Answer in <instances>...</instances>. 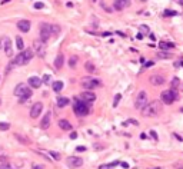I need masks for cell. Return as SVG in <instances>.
I'll list each match as a JSON object with an SVG mask.
<instances>
[{
	"label": "cell",
	"instance_id": "32",
	"mask_svg": "<svg viewBox=\"0 0 183 169\" xmlns=\"http://www.w3.org/2000/svg\"><path fill=\"white\" fill-rule=\"evenodd\" d=\"M163 14H165V16H167V17H172V16H178V13H176L175 10H169V9H167V10H165V13H163Z\"/></svg>",
	"mask_w": 183,
	"mask_h": 169
},
{
	"label": "cell",
	"instance_id": "8",
	"mask_svg": "<svg viewBox=\"0 0 183 169\" xmlns=\"http://www.w3.org/2000/svg\"><path fill=\"white\" fill-rule=\"evenodd\" d=\"M33 49H35V50H33L35 55L43 57L44 53H46V42H43V40H36L35 44H33Z\"/></svg>",
	"mask_w": 183,
	"mask_h": 169
},
{
	"label": "cell",
	"instance_id": "6",
	"mask_svg": "<svg viewBox=\"0 0 183 169\" xmlns=\"http://www.w3.org/2000/svg\"><path fill=\"white\" fill-rule=\"evenodd\" d=\"M146 105H147V93L145 90H142V92L137 93V96L135 99V108L139 109V110H142Z\"/></svg>",
	"mask_w": 183,
	"mask_h": 169
},
{
	"label": "cell",
	"instance_id": "13",
	"mask_svg": "<svg viewBox=\"0 0 183 169\" xmlns=\"http://www.w3.org/2000/svg\"><path fill=\"white\" fill-rule=\"evenodd\" d=\"M149 82L153 84V86H162V84L165 83V78L162 75H152L149 78Z\"/></svg>",
	"mask_w": 183,
	"mask_h": 169
},
{
	"label": "cell",
	"instance_id": "7",
	"mask_svg": "<svg viewBox=\"0 0 183 169\" xmlns=\"http://www.w3.org/2000/svg\"><path fill=\"white\" fill-rule=\"evenodd\" d=\"M50 36H52V25L41 23V25H40V40L47 42Z\"/></svg>",
	"mask_w": 183,
	"mask_h": 169
},
{
	"label": "cell",
	"instance_id": "36",
	"mask_svg": "<svg viewBox=\"0 0 183 169\" xmlns=\"http://www.w3.org/2000/svg\"><path fill=\"white\" fill-rule=\"evenodd\" d=\"M49 153L52 155V158H53V159H56V161H59V159H60V155H59L57 152H53V151H52V152H49Z\"/></svg>",
	"mask_w": 183,
	"mask_h": 169
},
{
	"label": "cell",
	"instance_id": "11",
	"mask_svg": "<svg viewBox=\"0 0 183 169\" xmlns=\"http://www.w3.org/2000/svg\"><path fill=\"white\" fill-rule=\"evenodd\" d=\"M79 100L86 102V103H92V102L96 100V95L92 90H86V92H83V93L79 95Z\"/></svg>",
	"mask_w": 183,
	"mask_h": 169
},
{
	"label": "cell",
	"instance_id": "20",
	"mask_svg": "<svg viewBox=\"0 0 183 169\" xmlns=\"http://www.w3.org/2000/svg\"><path fill=\"white\" fill-rule=\"evenodd\" d=\"M59 127L62 130H72V123L69 121H66V119H60L59 121Z\"/></svg>",
	"mask_w": 183,
	"mask_h": 169
},
{
	"label": "cell",
	"instance_id": "5",
	"mask_svg": "<svg viewBox=\"0 0 183 169\" xmlns=\"http://www.w3.org/2000/svg\"><path fill=\"white\" fill-rule=\"evenodd\" d=\"M160 99H162V102H163L165 105H172V103L178 99V93H176L173 89H169V90L162 92Z\"/></svg>",
	"mask_w": 183,
	"mask_h": 169
},
{
	"label": "cell",
	"instance_id": "46",
	"mask_svg": "<svg viewBox=\"0 0 183 169\" xmlns=\"http://www.w3.org/2000/svg\"><path fill=\"white\" fill-rule=\"evenodd\" d=\"M142 37H143V35H142V33H137V36H136V39H139V40H140Z\"/></svg>",
	"mask_w": 183,
	"mask_h": 169
},
{
	"label": "cell",
	"instance_id": "42",
	"mask_svg": "<svg viewBox=\"0 0 183 169\" xmlns=\"http://www.w3.org/2000/svg\"><path fill=\"white\" fill-rule=\"evenodd\" d=\"M76 151H77V152H84V151H86V148H84V146H77V148H76Z\"/></svg>",
	"mask_w": 183,
	"mask_h": 169
},
{
	"label": "cell",
	"instance_id": "19",
	"mask_svg": "<svg viewBox=\"0 0 183 169\" xmlns=\"http://www.w3.org/2000/svg\"><path fill=\"white\" fill-rule=\"evenodd\" d=\"M50 116H52V113H50V112H47V113L43 116L41 123H40V126L43 127V129H47V127L50 126Z\"/></svg>",
	"mask_w": 183,
	"mask_h": 169
},
{
	"label": "cell",
	"instance_id": "41",
	"mask_svg": "<svg viewBox=\"0 0 183 169\" xmlns=\"http://www.w3.org/2000/svg\"><path fill=\"white\" fill-rule=\"evenodd\" d=\"M49 80H50V76H49V75H44V76H43V82H44V83H47Z\"/></svg>",
	"mask_w": 183,
	"mask_h": 169
},
{
	"label": "cell",
	"instance_id": "39",
	"mask_svg": "<svg viewBox=\"0 0 183 169\" xmlns=\"http://www.w3.org/2000/svg\"><path fill=\"white\" fill-rule=\"evenodd\" d=\"M0 169H12V165H9V164H3V165H0Z\"/></svg>",
	"mask_w": 183,
	"mask_h": 169
},
{
	"label": "cell",
	"instance_id": "23",
	"mask_svg": "<svg viewBox=\"0 0 183 169\" xmlns=\"http://www.w3.org/2000/svg\"><path fill=\"white\" fill-rule=\"evenodd\" d=\"M159 47H160V50H167V49H172V47H175V44H173V43L160 42V43H159Z\"/></svg>",
	"mask_w": 183,
	"mask_h": 169
},
{
	"label": "cell",
	"instance_id": "12",
	"mask_svg": "<svg viewBox=\"0 0 183 169\" xmlns=\"http://www.w3.org/2000/svg\"><path fill=\"white\" fill-rule=\"evenodd\" d=\"M41 109H43V103H41V102H37V103H35V105L32 106V109H30V116H32L33 119H36L37 116L40 115Z\"/></svg>",
	"mask_w": 183,
	"mask_h": 169
},
{
	"label": "cell",
	"instance_id": "27",
	"mask_svg": "<svg viewBox=\"0 0 183 169\" xmlns=\"http://www.w3.org/2000/svg\"><path fill=\"white\" fill-rule=\"evenodd\" d=\"M16 138H17V139H19V140L22 142V143H24V145H29V143H30V140H29V139H27L26 136H22V135L16 133Z\"/></svg>",
	"mask_w": 183,
	"mask_h": 169
},
{
	"label": "cell",
	"instance_id": "40",
	"mask_svg": "<svg viewBox=\"0 0 183 169\" xmlns=\"http://www.w3.org/2000/svg\"><path fill=\"white\" fill-rule=\"evenodd\" d=\"M178 84H179V79H176V78H175V79L172 80V87H176Z\"/></svg>",
	"mask_w": 183,
	"mask_h": 169
},
{
	"label": "cell",
	"instance_id": "16",
	"mask_svg": "<svg viewBox=\"0 0 183 169\" xmlns=\"http://www.w3.org/2000/svg\"><path fill=\"white\" fill-rule=\"evenodd\" d=\"M29 84H30V87L39 89L41 86V79L37 78V76H32V78H29Z\"/></svg>",
	"mask_w": 183,
	"mask_h": 169
},
{
	"label": "cell",
	"instance_id": "28",
	"mask_svg": "<svg viewBox=\"0 0 183 169\" xmlns=\"http://www.w3.org/2000/svg\"><path fill=\"white\" fill-rule=\"evenodd\" d=\"M116 165H119V162H112V164H107V165H102V166H99V169H113Z\"/></svg>",
	"mask_w": 183,
	"mask_h": 169
},
{
	"label": "cell",
	"instance_id": "21",
	"mask_svg": "<svg viewBox=\"0 0 183 169\" xmlns=\"http://www.w3.org/2000/svg\"><path fill=\"white\" fill-rule=\"evenodd\" d=\"M70 103L69 97H65V96H57V108H65Z\"/></svg>",
	"mask_w": 183,
	"mask_h": 169
},
{
	"label": "cell",
	"instance_id": "47",
	"mask_svg": "<svg viewBox=\"0 0 183 169\" xmlns=\"http://www.w3.org/2000/svg\"><path fill=\"white\" fill-rule=\"evenodd\" d=\"M129 122H130V123H133V125H139V123H137L136 121H133V119H129Z\"/></svg>",
	"mask_w": 183,
	"mask_h": 169
},
{
	"label": "cell",
	"instance_id": "2",
	"mask_svg": "<svg viewBox=\"0 0 183 169\" xmlns=\"http://www.w3.org/2000/svg\"><path fill=\"white\" fill-rule=\"evenodd\" d=\"M14 96H17L20 102H26V100H29L32 97V90H30V87L27 84L19 83L16 86V89H14Z\"/></svg>",
	"mask_w": 183,
	"mask_h": 169
},
{
	"label": "cell",
	"instance_id": "52",
	"mask_svg": "<svg viewBox=\"0 0 183 169\" xmlns=\"http://www.w3.org/2000/svg\"><path fill=\"white\" fill-rule=\"evenodd\" d=\"M180 169H183V168H180Z\"/></svg>",
	"mask_w": 183,
	"mask_h": 169
},
{
	"label": "cell",
	"instance_id": "37",
	"mask_svg": "<svg viewBox=\"0 0 183 169\" xmlns=\"http://www.w3.org/2000/svg\"><path fill=\"white\" fill-rule=\"evenodd\" d=\"M44 7V4L41 3V1H37V3H35V9H43Z\"/></svg>",
	"mask_w": 183,
	"mask_h": 169
},
{
	"label": "cell",
	"instance_id": "51",
	"mask_svg": "<svg viewBox=\"0 0 183 169\" xmlns=\"http://www.w3.org/2000/svg\"><path fill=\"white\" fill-rule=\"evenodd\" d=\"M92 1H97V0H92Z\"/></svg>",
	"mask_w": 183,
	"mask_h": 169
},
{
	"label": "cell",
	"instance_id": "25",
	"mask_svg": "<svg viewBox=\"0 0 183 169\" xmlns=\"http://www.w3.org/2000/svg\"><path fill=\"white\" fill-rule=\"evenodd\" d=\"M84 67H86V70H87L89 73L95 72V69H96V67H95V65H93L92 62H86V63H84Z\"/></svg>",
	"mask_w": 183,
	"mask_h": 169
},
{
	"label": "cell",
	"instance_id": "38",
	"mask_svg": "<svg viewBox=\"0 0 183 169\" xmlns=\"http://www.w3.org/2000/svg\"><path fill=\"white\" fill-rule=\"evenodd\" d=\"M150 136H152L154 140H157V139H159V138H157V133H156L154 130H150Z\"/></svg>",
	"mask_w": 183,
	"mask_h": 169
},
{
	"label": "cell",
	"instance_id": "35",
	"mask_svg": "<svg viewBox=\"0 0 183 169\" xmlns=\"http://www.w3.org/2000/svg\"><path fill=\"white\" fill-rule=\"evenodd\" d=\"M140 33H143V35H149V27H147L146 25H142V26H140Z\"/></svg>",
	"mask_w": 183,
	"mask_h": 169
},
{
	"label": "cell",
	"instance_id": "4",
	"mask_svg": "<svg viewBox=\"0 0 183 169\" xmlns=\"http://www.w3.org/2000/svg\"><path fill=\"white\" fill-rule=\"evenodd\" d=\"M73 110L77 116H86L90 112V103H86V102H82L77 99V102L74 103Z\"/></svg>",
	"mask_w": 183,
	"mask_h": 169
},
{
	"label": "cell",
	"instance_id": "15",
	"mask_svg": "<svg viewBox=\"0 0 183 169\" xmlns=\"http://www.w3.org/2000/svg\"><path fill=\"white\" fill-rule=\"evenodd\" d=\"M17 29H19L20 32H23V33H27V32L30 30V22H29V20H20V22L17 23Z\"/></svg>",
	"mask_w": 183,
	"mask_h": 169
},
{
	"label": "cell",
	"instance_id": "31",
	"mask_svg": "<svg viewBox=\"0 0 183 169\" xmlns=\"http://www.w3.org/2000/svg\"><path fill=\"white\" fill-rule=\"evenodd\" d=\"M76 63H77V56H72L70 60H69V66L70 67H76Z\"/></svg>",
	"mask_w": 183,
	"mask_h": 169
},
{
	"label": "cell",
	"instance_id": "30",
	"mask_svg": "<svg viewBox=\"0 0 183 169\" xmlns=\"http://www.w3.org/2000/svg\"><path fill=\"white\" fill-rule=\"evenodd\" d=\"M10 129V123H6V122H0V130L1 132H6Z\"/></svg>",
	"mask_w": 183,
	"mask_h": 169
},
{
	"label": "cell",
	"instance_id": "9",
	"mask_svg": "<svg viewBox=\"0 0 183 169\" xmlns=\"http://www.w3.org/2000/svg\"><path fill=\"white\" fill-rule=\"evenodd\" d=\"M66 165H67L69 168L76 169V168H80V166L83 165V161H82V158H79V156H69V158L66 159Z\"/></svg>",
	"mask_w": 183,
	"mask_h": 169
},
{
	"label": "cell",
	"instance_id": "26",
	"mask_svg": "<svg viewBox=\"0 0 183 169\" xmlns=\"http://www.w3.org/2000/svg\"><path fill=\"white\" fill-rule=\"evenodd\" d=\"M16 44H17V49H19V50H23V49H24V43H23V39H22L20 36L16 37Z\"/></svg>",
	"mask_w": 183,
	"mask_h": 169
},
{
	"label": "cell",
	"instance_id": "33",
	"mask_svg": "<svg viewBox=\"0 0 183 169\" xmlns=\"http://www.w3.org/2000/svg\"><path fill=\"white\" fill-rule=\"evenodd\" d=\"M120 99H122V95H120V93H117V95L114 96V100H113V108H116V106L119 105Z\"/></svg>",
	"mask_w": 183,
	"mask_h": 169
},
{
	"label": "cell",
	"instance_id": "17",
	"mask_svg": "<svg viewBox=\"0 0 183 169\" xmlns=\"http://www.w3.org/2000/svg\"><path fill=\"white\" fill-rule=\"evenodd\" d=\"M22 55H23L26 63H29V60H32V57L35 56V52H33V49H23L22 50Z\"/></svg>",
	"mask_w": 183,
	"mask_h": 169
},
{
	"label": "cell",
	"instance_id": "49",
	"mask_svg": "<svg viewBox=\"0 0 183 169\" xmlns=\"http://www.w3.org/2000/svg\"><path fill=\"white\" fill-rule=\"evenodd\" d=\"M149 66H153V62H147V63H146V67H149Z\"/></svg>",
	"mask_w": 183,
	"mask_h": 169
},
{
	"label": "cell",
	"instance_id": "45",
	"mask_svg": "<svg viewBox=\"0 0 183 169\" xmlns=\"http://www.w3.org/2000/svg\"><path fill=\"white\" fill-rule=\"evenodd\" d=\"M120 165H122V168H124V169H127V168H129V165H127L126 162H122Z\"/></svg>",
	"mask_w": 183,
	"mask_h": 169
},
{
	"label": "cell",
	"instance_id": "24",
	"mask_svg": "<svg viewBox=\"0 0 183 169\" xmlns=\"http://www.w3.org/2000/svg\"><path fill=\"white\" fill-rule=\"evenodd\" d=\"M157 57L167 59V57H172V53H169V52H166V50H159V52H157Z\"/></svg>",
	"mask_w": 183,
	"mask_h": 169
},
{
	"label": "cell",
	"instance_id": "1",
	"mask_svg": "<svg viewBox=\"0 0 183 169\" xmlns=\"http://www.w3.org/2000/svg\"><path fill=\"white\" fill-rule=\"evenodd\" d=\"M160 112H162V102H159V100L149 102L146 106L142 109V115H143V116H146V118L157 116Z\"/></svg>",
	"mask_w": 183,
	"mask_h": 169
},
{
	"label": "cell",
	"instance_id": "34",
	"mask_svg": "<svg viewBox=\"0 0 183 169\" xmlns=\"http://www.w3.org/2000/svg\"><path fill=\"white\" fill-rule=\"evenodd\" d=\"M0 159H4V161L7 159V152H6L4 148H1V146H0Z\"/></svg>",
	"mask_w": 183,
	"mask_h": 169
},
{
	"label": "cell",
	"instance_id": "10",
	"mask_svg": "<svg viewBox=\"0 0 183 169\" xmlns=\"http://www.w3.org/2000/svg\"><path fill=\"white\" fill-rule=\"evenodd\" d=\"M0 47L1 49H4V53H6V56H12V53H13V50H12V40L9 39V37H1V40H0Z\"/></svg>",
	"mask_w": 183,
	"mask_h": 169
},
{
	"label": "cell",
	"instance_id": "18",
	"mask_svg": "<svg viewBox=\"0 0 183 169\" xmlns=\"http://www.w3.org/2000/svg\"><path fill=\"white\" fill-rule=\"evenodd\" d=\"M63 63H65V56H63V53H59L56 56V59H54V67L56 69H62Z\"/></svg>",
	"mask_w": 183,
	"mask_h": 169
},
{
	"label": "cell",
	"instance_id": "43",
	"mask_svg": "<svg viewBox=\"0 0 183 169\" xmlns=\"http://www.w3.org/2000/svg\"><path fill=\"white\" fill-rule=\"evenodd\" d=\"M70 138H72V139H76V138H77V133H76V132H72V133H70Z\"/></svg>",
	"mask_w": 183,
	"mask_h": 169
},
{
	"label": "cell",
	"instance_id": "3",
	"mask_svg": "<svg viewBox=\"0 0 183 169\" xmlns=\"http://www.w3.org/2000/svg\"><path fill=\"white\" fill-rule=\"evenodd\" d=\"M80 84H82L86 90H93V89H96V87H100V86H102V82H100L99 79H95V78H92V76H87V78H83V79L80 80Z\"/></svg>",
	"mask_w": 183,
	"mask_h": 169
},
{
	"label": "cell",
	"instance_id": "14",
	"mask_svg": "<svg viewBox=\"0 0 183 169\" xmlns=\"http://www.w3.org/2000/svg\"><path fill=\"white\" fill-rule=\"evenodd\" d=\"M129 6H130V0H114V3H113V7L116 10H123Z\"/></svg>",
	"mask_w": 183,
	"mask_h": 169
},
{
	"label": "cell",
	"instance_id": "48",
	"mask_svg": "<svg viewBox=\"0 0 183 169\" xmlns=\"http://www.w3.org/2000/svg\"><path fill=\"white\" fill-rule=\"evenodd\" d=\"M66 6H67V7H73V3H70V1H67V3H66Z\"/></svg>",
	"mask_w": 183,
	"mask_h": 169
},
{
	"label": "cell",
	"instance_id": "50",
	"mask_svg": "<svg viewBox=\"0 0 183 169\" xmlns=\"http://www.w3.org/2000/svg\"><path fill=\"white\" fill-rule=\"evenodd\" d=\"M176 1H178V3L180 4V6H183V0H176Z\"/></svg>",
	"mask_w": 183,
	"mask_h": 169
},
{
	"label": "cell",
	"instance_id": "29",
	"mask_svg": "<svg viewBox=\"0 0 183 169\" xmlns=\"http://www.w3.org/2000/svg\"><path fill=\"white\" fill-rule=\"evenodd\" d=\"M59 33H60V26H57V25H52V35L57 36Z\"/></svg>",
	"mask_w": 183,
	"mask_h": 169
},
{
	"label": "cell",
	"instance_id": "44",
	"mask_svg": "<svg viewBox=\"0 0 183 169\" xmlns=\"http://www.w3.org/2000/svg\"><path fill=\"white\" fill-rule=\"evenodd\" d=\"M32 169H44V168H43L41 165H33V168Z\"/></svg>",
	"mask_w": 183,
	"mask_h": 169
},
{
	"label": "cell",
	"instance_id": "22",
	"mask_svg": "<svg viewBox=\"0 0 183 169\" xmlns=\"http://www.w3.org/2000/svg\"><path fill=\"white\" fill-rule=\"evenodd\" d=\"M52 87H53V90L56 92V93H59V92H62V89H63V82H54V83L52 84Z\"/></svg>",
	"mask_w": 183,
	"mask_h": 169
}]
</instances>
